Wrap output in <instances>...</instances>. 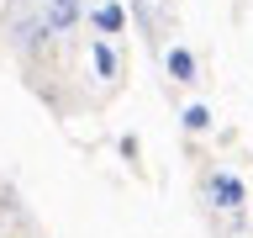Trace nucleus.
Returning <instances> with one entry per match:
<instances>
[{"instance_id": "nucleus-1", "label": "nucleus", "mask_w": 253, "mask_h": 238, "mask_svg": "<svg viewBox=\"0 0 253 238\" xmlns=\"http://www.w3.org/2000/svg\"><path fill=\"white\" fill-rule=\"evenodd\" d=\"M206 190H211V201H216L221 212H243V201H248V190H243V180H237L232 170H216L206 180Z\"/></svg>"}, {"instance_id": "nucleus-2", "label": "nucleus", "mask_w": 253, "mask_h": 238, "mask_svg": "<svg viewBox=\"0 0 253 238\" xmlns=\"http://www.w3.org/2000/svg\"><path fill=\"white\" fill-rule=\"evenodd\" d=\"M164 69H169L174 85H195V79H201V69H195V53H190V48H169V53H164Z\"/></svg>"}, {"instance_id": "nucleus-3", "label": "nucleus", "mask_w": 253, "mask_h": 238, "mask_svg": "<svg viewBox=\"0 0 253 238\" xmlns=\"http://www.w3.org/2000/svg\"><path fill=\"white\" fill-rule=\"evenodd\" d=\"M90 21H95V32H100V37H116V32L126 27V11H122V0H100V5L90 11Z\"/></svg>"}, {"instance_id": "nucleus-4", "label": "nucleus", "mask_w": 253, "mask_h": 238, "mask_svg": "<svg viewBox=\"0 0 253 238\" xmlns=\"http://www.w3.org/2000/svg\"><path fill=\"white\" fill-rule=\"evenodd\" d=\"M90 63H95V74H100V79H116V74H122V59H116L111 37H95V43H90Z\"/></svg>"}, {"instance_id": "nucleus-5", "label": "nucleus", "mask_w": 253, "mask_h": 238, "mask_svg": "<svg viewBox=\"0 0 253 238\" xmlns=\"http://www.w3.org/2000/svg\"><path fill=\"white\" fill-rule=\"evenodd\" d=\"M179 122H185V132H206V127H211V111H206V106H185Z\"/></svg>"}]
</instances>
